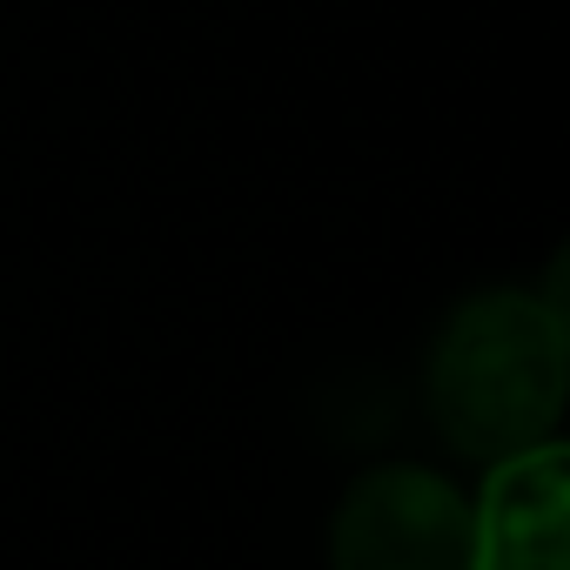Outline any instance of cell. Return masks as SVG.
Segmentation results:
<instances>
[{
  "mask_svg": "<svg viewBox=\"0 0 570 570\" xmlns=\"http://www.w3.org/2000/svg\"><path fill=\"white\" fill-rule=\"evenodd\" d=\"M330 570H470V497L423 463L363 470L336 503Z\"/></svg>",
  "mask_w": 570,
  "mask_h": 570,
  "instance_id": "2",
  "label": "cell"
},
{
  "mask_svg": "<svg viewBox=\"0 0 570 570\" xmlns=\"http://www.w3.org/2000/svg\"><path fill=\"white\" fill-rule=\"evenodd\" d=\"M423 390L430 423L470 463L550 443L563 416V289H483L456 303Z\"/></svg>",
  "mask_w": 570,
  "mask_h": 570,
  "instance_id": "1",
  "label": "cell"
},
{
  "mask_svg": "<svg viewBox=\"0 0 570 570\" xmlns=\"http://www.w3.org/2000/svg\"><path fill=\"white\" fill-rule=\"evenodd\" d=\"M570 456L563 443H530L497 456L470 497V570H570Z\"/></svg>",
  "mask_w": 570,
  "mask_h": 570,
  "instance_id": "3",
  "label": "cell"
}]
</instances>
